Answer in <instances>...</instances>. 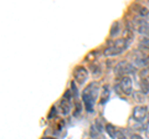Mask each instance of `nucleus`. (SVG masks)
<instances>
[{"instance_id": "1", "label": "nucleus", "mask_w": 149, "mask_h": 139, "mask_svg": "<svg viewBox=\"0 0 149 139\" xmlns=\"http://www.w3.org/2000/svg\"><path fill=\"white\" fill-rule=\"evenodd\" d=\"M100 95V85L98 82H91L90 85L86 86L82 93V101L85 104V108L88 113L93 112V106H95L97 98Z\"/></svg>"}, {"instance_id": "2", "label": "nucleus", "mask_w": 149, "mask_h": 139, "mask_svg": "<svg viewBox=\"0 0 149 139\" xmlns=\"http://www.w3.org/2000/svg\"><path fill=\"white\" fill-rule=\"evenodd\" d=\"M136 71H137L136 66L128 61H120L117 63V66L114 67V73H116V76H118V77L132 75V73H136Z\"/></svg>"}, {"instance_id": "3", "label": "nucleus", "mask_w": 149, "mask_h": 139, "mask_svg": "<svg viewBox=\"0 0 149 139\" xmlns=\"http://www.w3.org/2000/svg\"><path fill=\"white\" fill-rule=\"evenodd\" d=\"M116 88L118 91L117 92H120L125 96H129L132 95V91H133V83H132V78L129 76H123V77H119L118 80V83L116 86Z\"/></svg>"}, {"instance_id": "4", "label": "nucleus", "mask_w": 149, "mask_h": 139, "mask_svg": "<svg viewBox=\"0 0 149 139\" xmlns=\"http://www.w3.org/2000/svg\"><path fill=\"white\" fill-rule=\"evenodd\" d=\"M130 57L133 58L132 61H133L134 66L146 68L149 63V56L144 51H134L133 54H130Z\"/></svg>"}, {"instance_id": "5", "label": "nucleus", "mask_w": 149, "mask_h": 139, "mask_svg": "<svg viewBox=\"0 0 149 139\" xmlns=\"http://www.w3.org/2000/svg\"><path fill=\"white\" fill-rule=\"evenodd\" d=\"M73 77L74 80H76L77 83H80V85H83L87 78H88V71L86 67L83 66H77L76 68L73 70Z\"/></svg>"}, {"instance_id": "6", "label": "nucleus", "mask_w": 149, "mask_h": 139, "mask_svg": "<svg viewBox=\"0 0 149 139\" xmlns=\"http://www.w3.org/2000/svg\"><path fill=\"white\" fill-rule=\"evenodd\" d=\"M147 113H148V108L146 106H137V107L133 108V118L136 122H143L147 117Z\"/></svg>"}, {"instance_id": "7", "label": "nucleus", "mask_w": 149, "mask_h": 139, "mask_svg": "<svg viewBox=\"0 0 149 139\" xmlns=\"http://www.w3.org/2000/svg\"><path fill=\"white\" fill-rule=\"evenodd\" d=\"M130 9H133V10H134L133 13L136 14L137 16L141 17V19H144V17L149 16V10L147 8H144L143 5H141V4H132Z\"/></svg>"}, {"instance_id": "8", "label": "nucleus", "mask_w": 149, "mask_h": 139, "mask_svg": "<svg viewBox=\"0 0 149 139\" xmlns=\"http://www.w3.org/2000/svg\"><path fill=\"white\" fill-rule=\"evenodd\" d=\"M122 52H123L122 50H119L118 47H116V46H113V45L109 42L108 46L104 49L103 55H104V56H107V57H112V56H117V55H120Z\"/></svg>"}, {"instance_id": "9", "label": "nucleus", "mask_w": 149, "mask_h": 139, "mask_svg": "<svg viewBox=\"0 0 149 139\" xmlns=\"http://www.w3.org/2000/svg\"><path fill=\"white\" fill-rule=\"evenodd\" d=\"M129 42L130 41L127 40V39H117V40H114V41H112V45L116 46V47H118L119 50H122V51H125L128 49V46H129Z\"/></svg>"}, {"instance_id": "10", "label": "nucleus", "mask_w": 149, "mask_h": 139, "mask_svg": "<svg viewBox=\"0 0 149 139\" xmlns=\"http://www.w3.org/2000/svg\"><path fill=\"white\" fill-rule=\"evenodd\" d=\"M60 111L63 115H67L71 111V101L66 99V98H62V101L60 102Z\"/></svg>"}, {"instance_id": "11", "label": "nucleus", "mask_w": 149, "mask_h": 139, "mask_svg": "<svg viewBox=\"0 0 149 139\" xmlns=\"http://www.w3.org/2000/svg\"><path fill=\"white\" fill-rule=\"evenodd\" d=\"M90 68H91V71H92V75L95 76V77H98L102 75V67H101V65L95 61V62H92L90 65Z\"/></svg>"}, {"instance_id": "12", "label": "nucleus", "mask_w": 149, "mask_h": 139, "mask_svg": "<svg viewBox=\"0 0 149 139\" xmlns=\"http://www.w3.org/2000/svg\"><path fill=\"white\" fill-rule=\"evenodd\" d=\"M106 132L108 133V136L112 138V139H116L118 137V131L117 129H116V127L113 126V124H107L106 126Z\"/></svg>"}, {"instance_id": "13", "label": "nucleus", "mask_w": 149, "mask_h": 139, "mask_svg": "<svg viewBox=\"0 0 149 139\" xmlns=\"http://www.w3.org/2000/svg\"><path fill=\"white\" fill-rule=\"evenodd\" d=\"M109 93H111L109 86H108V85H104L103 90H102V95H101V103H102V104H104L106 102L108 101V98H109Z\"/></svg>"}, {"instance_id": "14", "label": "nucleus", "mask_w": 149, "mask_h": 139, "mask_svg": "<svg viewBox=\"0 0 149 139\" xmlns=\"http://www.w3.org/2000/svg\"><path fill=\"white\" fill-rule=\"evenodd\" d=\"M119 30H120V29H119V22H118V21H116L114 24L112 25V27H111V32H109L112 38H114V36H117V35L119 34Z\"/></svg>"}, {"instance_id": "15", "label": "nucleus", "mask_w": 149, "mask_h": 139, "mask_svg": "<svg viewBox=\"0 0 149 139\" xmlns=\"http://www.w3.org/2000/svg\"><path fill=\"white\" fill-rule=\"evenodd\" d=\"M90 133H91V137L96 139V138H98V137H100V134H101V129H100V128L95 124V126H92V127H91V132H90Z\"/></svg>"}, {"instance_id": "16", "label": "nucleus", "mask_w": 149, "mask_h": 139, "mask_svg": "<svg viewBox=\"0 0 149 139\" xmlns=\"http://www.w3.org/2000/svg\"><path fill=\"white\" fill-rule=\"evenodd\" d=\"M139 75H141V80H144V81H148L149 82V67L143 68Z\"/></svg>"}, {"instance_id": "17", "label": "nucleus", "mask_w": 149, "mask_h": 139, "mask_svg": "<svg viewBox=\"0 0 149 139\" xmlns=\"http://www.w3.org/2000/svg\"><path fill=\"white\" fill-rule=\"evenodd\" d=\"M141 90L143 93H149V82L141 80Z\"/></svg>"}, {"instance_id": "18", "label": "nucleus", "mask_w": 149, "mask_h": 139, "mask_svg": "<svg viewBox=\"0 0 149 139\" xmlns=\"http://www.w3.org/2000/svg\"><path fill=\"white\" fill-rule=\"evenodd\" d=\"M98 55L97 51H91L90 54L86 56V61H96V56Z\"/></svg>"}, {"instance_id": "19", "label": "nucleus", "mask_w": 149, "mask_h": 139, "mask_svg": "<svg viewBox=\"0 0 149 139\" xmlns=\"http://www.w3.org/2000/svg\"><path fill=\"white\" fill-rule=\"evenodd\" d=\"M76 101V112H74V115H80L81 114V112H82V107H81V103L78 102V99L76 98L74 99Z\"/></svg>"}, {"instance_id": "20", "label": "nucleus", "mask_w": 149, "mask_h": 139, "mask_svg": "<svg viewBox=\"0 0 149 139\" xmlns=\"http://www.w3.org/2000/svg\"><path fill=\"white\" fill-rule=\"evenodd\" d=\"M141 47L144 50H149V39H143L141 41Z\"/></svg>"}, {"instance_id": "21", "label": "nucleus", "mask_w": 149, "mask_h": 139, "mask_svg": "<svg viewBox=\"0 0 149 139\" xmlns=\"http://www.w3.org/2000/svg\"><path fill=\"white\" fill-rule=\"evenodd\" d=\"M130 139H143L139 134H136V133H133V134H130Z\"/></svg>"}, {"instance_id": "22", "label": "nucleus", "mask_w": 149, "mask_h": 139, "mask_svg": "<svg viewBox=\"0 0 149 139\" xmlns=\"http://www.w3.org/2000/svg\"><path fill=\"white\" fill-rule=\"evenodd\" d=\"M41 139H56V138H52V137H44V138H41Z\"/></svg>"}, {"instance_id": "23", "label": "nucleus", "mask_w": 149, "mask_h": 139, "mask_svg": "<svg viewBox=\"0 0 149 139\" xmlns=\"http://www.w3.org/2000/svg\"><path fill=\"white\" fill-rule=\"evenodd\" d=\"M148 124H149V115H148Z\"/></svg>"}]
</instances>
